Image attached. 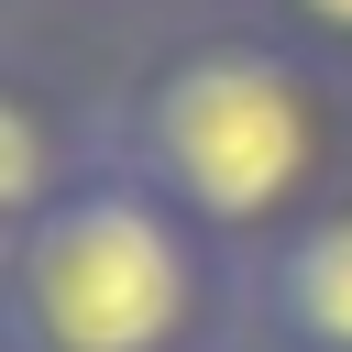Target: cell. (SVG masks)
Wrapping results in <instances>:
<instances>
[{
	"instance_id": "5b68a950",
	"label": "cell",
	"mask_w": 352,
	"mask_h": 352,
	"mask_svg": "<svg viewBox=\"0 0 352 352\" xmlns=\"http://www.w3.org/2000/svg\"><path fill=\"white\" fill-rule=\"evenodd\" d=\"M231 11H253V22H275L297 55H319L330 77H352V0H231Z\"/></svg>"
},
{
	"instance_id": "3957f363",
	"label": "cell",
	"mask_w": 352,
	"mask_h": 352,
	"mask_svg": "<svg viewBox=\"0 0 352 352\" xmlns=\"http://www.w3.org/2000/svg\"><path fill=\"white\" fill-rule=\"evenodd\" d=\"M242 352H352V198H330L319 220L253 253Z\"/></svg>"
},
{
	"instance_id": "7a4b0ae2",
	"label": "cell",
	"mask_w": 352,
	"mask_h": 352,
	"mask_svg": "<svg viewBox=\"0 0 352 352\" xmlns=\"http://www.w3.org/2000/svg\"><path fill=\"white\" fill-rule=\"evenodd\" d=\"M253 264L154 198L121 154L0 242V352H242Z\"/></svg>"
},
{
	"instance_id": "277c9868",
	"label": "cell",
	"mask_w": 352,
	"mask_h": 352,
	"mask_svg": "<svg viewBox=\"0 0 352 352\" xmlns=\"http://www.w3.org/2000/svg\"><path fill=\"white\" fill-rule=\"evenodd\" d=\"M99 154V99H66L44 66H22L0 44V242L33 231Z\"/></svg>"
},
{
	"instance_id": "8992f818",
	"label": "cell",
	"mask_w": 352,
	"mask_h": 352,
	"mask_svg": "<svg viewBox=\"0 0 352 352\" xmlns=\"http://www.w3.org/2000/svg\"><path fill=\"white\" fill-rule=\"evenodd\" d=\"M99 11H154V22L176 33V22H198V11H231V0H99Z\"/></svg>"
},
{
	"instance_id": "6da1fadb",
	"label": "cell",
	"mask_w": 352,
	"mask_h": 352,
	"mask_svg": "<svg viewBox=\"0 0 352 352\" xmlns=\"http://www.w3.org/2000/svg\"><path fill=\"white\" fill-rule=\"evenodd\" d=\"M99 154H121L154 198H176L242 264L352 198V77L297 55L253 11H198L132 55L99 99Z\"/></svg>"
}]
</instances>
